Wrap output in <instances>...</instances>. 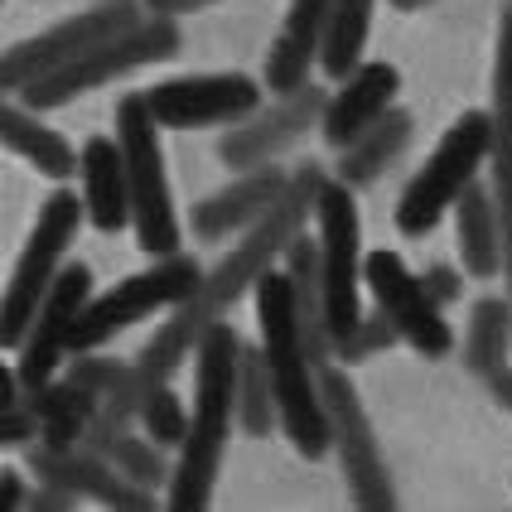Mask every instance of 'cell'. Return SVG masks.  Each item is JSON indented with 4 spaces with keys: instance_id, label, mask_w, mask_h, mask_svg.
Returning <instances> with one entry per match:
<instances>
[{
    "instance_id": "33",
    "label": "cell",
    "mask_w": 512,
    "mask_h": 512,
    "mask_svg": "<svg viewBox=\"0 0 512 512\" xmlns=\"http://www.w3.org/2000/svg\"><path fill=\"white\" fill-rule=\"evenodd\" d=\"M421 281H426V290L435 295V305H455L459 295H464V276H459L450 261H430L426 271H421Z\"/></svg>"
},
{
    "instance_id": "32",
    "label": "cell",
    "mask_w": 512,
    "mask_h": 512,
    "mask_svg": "<svg viewBox=\"0 0 512 512\" xmlns=\"http://www.w3.org/2000/svg\"><path fill=\"white\" fill-rule=\"evenodd\" d=\"M39 435H44V426H39V411H34L29 397L0 406V445H5V450H20V445L39 440Z\"/></svg>"
},
{
    "instance_id": "13",
    "label": "cell",
    "mask_w": 512,
    "mask_h": 512,
    "mask_svg": "<svg viewBox=\"0 0 512 512\" xmlns=\"http://www.w3.org/2000/svg\"><path fill=\"white\" fill-rule=\"evenodd\" d=\"M150 112L170 131H194V126H237L252 112H261V83L247 73H189L170 78L145 92Z\"/></svg>"
},
{
    "instance_id": "28",
    "label": "cell",
    "mask_w": 512,
    "mask_h": 512,
    "mask_svg": "<svg viewBox=\"0 0 512 512\" xmlns=\"http://www.w3.org/2000/svg\"><path fill=\"white\" fill-rule=\"evenodd\" d=\"M372 10H377V0H334V10H329V29H324V54H319L324 78L343 83V78L363 63L368 29H372Z\"/></svg>"
},
{
    "instance_id": "12",
    "label": "cell",
    "mask_w": 512,
    "mask_h": 512,
    "mask_svg": "<svg viewBox=\"0 0 512 512\" xmlns=\"http://www.w3.org/2000/svg\"><path fill=\"white\" fill-rule=\"evenodd\" d=\"M363 285L372 290V300L387 310V319L397 324L401 343H411L421 358H445L455 348V334L445 324V305H435V295L426 290V281L401 261L397 252H368L363 266Z\"/></svg>"
},
{
    "instance_id": "15",
    "label": "cell",
    "mask_w": 512,
    "mask_h": 512,
    "mask_svg": "<svg viewBox=\"0 0 512 512\" xmlns=\"http://www.w3.org/2000/svg\"><path fill=\"white\" fill-rule=\"evenodd\" d=\"M324 107H329V92L324 87H295L276 97L266 112H252L247 121L228 126V136L218 141V160L228 170H261V165H276L290 145L300 141L305 131H314L324 121Z\"/></svg>"
},
{
    "instance_id": "19",
    "label": "cell",
    "mask_w": 512,
    "mask_h": 512,
    "mask_svg": "<svg viewBox=\"0 0 512 512\" xmlns=\"http://www.w3.org/2000/svg\"><path fill=\"white\" fill-rule=\"evenodd\" d=\"M290 174L276 170V165H261V170H242L228 189H218L213 199H203L194 208V237L203 242H218V237H232V232L256 228L276 203H281Z\"/></svg>"
},
{
    "instance_id": "14",
    "label": "cell",
    "mask_w": 512,
    "mask_h": 512,
    "mask_svg": "<svg viewBox=\"0 0 512 512\" xmlns=\"http://www.w3.org/2000/svg\"><path fill=\"white\" fill-rule=\"evenodd\" d=\"M87 300H92V271L83 261H68L58 271V281L49 285V295H44V305L34 314L25 343L15 348V372H20L29 397L39 387H49L58 363H63V353H73V329H78V314L87 310Z\"/></svg>"
},
{
    "instance_id": "16",
    "label": "cell",
    "mask_w": 512,
    "mask_h": 512,
    "mask_svg": "<svg viewBox=\"0 0 512 512\" xmlns=\"http://www.w3.org/2000/svg\"><path fill=\"white\" fill-rule=\"evenodd\" d=\"M29 469L44 479V484H63L73 488L78 498L87 503H102V508H155V493L136 479H126L116 464L97 455V450H87V445H34L29 450Z\"/></svg>"
},
{
    "instance_id": "8",
    "label": "cell",
    "mask_w": 512,
    "mask_h": 512,
    "mask_svg": "<svg viewBox=\"0 0 512 512\" xmlns=\"http://www.w3.org/2000/svg\"><path fill=\"white\" fill-rule=\"evenodd\" d=\"M199 285H203V271L194 256L184 252L150 256L145 271H136V276H126L112 290L87 300V310L78 314V329H73V353H97L121 329H131V324H141V319H150L160 310H179Z\"/></svg>"
},
{
    "instance_id": "5",
    "label": "cell",
    "mask_w": 512,
    "mask_h": 512,
    "mask_svg": "<svg viewBox=\"0 0 512 512\" xmlns=\"http://www.w3.org/2000/svg\"><path fill=\"white\" fill-rule=\"evenodd\" d=\"M493 150V112H464L445 131V141L430 150V160L411 174V184L397 199V232L401 237H426L440 228V218L464 199L474 174L488 165Z\"/></svg>"
},
{
    "instance_id": "18",
    "label": "cell",
    "mask_w": 512,
    "mask_h": 512,
    "mask_svg": "<svg viewBox=\"0 0 512 512\" xmlns=\"http://www.w3.org/2000/svg\"><path fill=\"white\" fill-rule=\"evenodd\" d=\"M493 150H488V189L503 218V242H508V300H512V5L498 20V49H493Z\"/></svg>"
},
{
    "instance_id": "26",
    "label": "cell",
    "mask_w": 512,
    "mask_h": 512,
    "mask_svg": "<svg viewBox=\"0 0 512 512\" xmlns=\"http://www.w3.org/2000/svg\"><path fill=\"white\" fill-rule=\"evenodd\" d=\"M34 411H39V426H44V445H83L87 426H92V416L102 411V397L83 387L78 377H58L49 387H39L34 392Z\"/></svg>"
},
{
    "instance_id": "27",
    "label": "cell",
    "mask_w": 512,
    "mask_h": 512,
    "mask_svg": "<svg viewBox=\"0 0 512 512\" xmlns=\"http://www.w3.org/2000/svg\"><path fill=\"white\" fill-rule=\"evenodd\" d=\"M512 353V300L503 295H484L474 310H469V334H464V363L479 377H493V372L508 368Z\"/></svg>"
},
{
    "instance_id": "38",
    "label": "cell",
    "mask_w": 512,
    "mask_h": 512,
    "mask_svg": "<svg viewBox=\"0 0 512 512\" xmlns=\"http://www.w3.org/2000/svg\"><path fill=\"white\" fill-rule=\"evenodd\" d=\"M397 10H426V5H435V0H392Z\"/></svg>"
},
{
    "instance_id": "36",
    "label": "cell",
    "mask_w": 512,
    "mask_h": 512,
    "mask_svg": "<svg viewBox=\"0 0 512 512\" xmlns=\"http://www.w3.org/2000/svg\"><path fill=\"white\" fill-rule=\"evenodd\" d=\"M203 5H213V0H145V10L150 15H194V10H203Z\"/></svg>"
},
{
    "instance_id": "2",
    "label": "cell",
    "mask_w": 512,
    "mask_h": 512,
    "mask_svg": "<svg viewBox=\"0 0 512 512\" xmlns=\"http://www.w3.org/2000/svg\"><path fill=\"white\" fill-rule=\"evenodd\" d=\"M242 353L247 343L237 339L232 324H213L203 343L194 348V416H189V435L179 445L170 474V508L194 512L208 508L218 469L228 455V435L237 421V372H242Z\"/></svg>"
},
{
    "instance_id": "37",
    "label": "cell",
    "mask_w": 512,
    "mask_h": 512,
    "mask_svg": "<svg viewBox=\"0 0 512 512\" xmlns=\"http://www.w3.org/2000/svg\"><path fill=\"white\" fill-rule=\"evenodd\" d=\"M488 387H493V401H498L503 411H512V368L493 372V377H488Z\"/></svg>"
},
{
    "instance_id": "17",
    "label": "cell",
    "mask_w": 512,
    "mask_h": 512,
    "mask_svg": "<svg viewBox=\"0 0 512 512\" xmlns=\"http://www.w3.org/2000/svg\"><path fill=\"white\" fill-rule=\"evenodd\" d=\"M397 92H401L397 63H387V58H372L368 63V58H363V63L329 92V107H324V121H319L324 141L334 145V150L353 145L372 121H382V116L397 107Z\"/></svg>"
},
{
    "instance_id": "22",
    "label": "cell",
    "mask_w": 512,
    "mask_h": 512,
    "mask_svg": "<svg viewBox=\"0 0 512 512\" xmlns=\"http://www.w3.org/2000/svg\"><path fill=\"white\" fill-rule=\"evenodd\" d=\"M455 237L464 271L474 281H493L508 266V242H503V218H498L493 189H484V184L464 189V199L455 203Z\"/></svg>"
},
{
    "instance_id": "35",
    "label": "cell",
    "mask_w": 512,
    "mask_h": 512,
    "mask_svg": "<svg viewBox=\"0 0 512 512\" xmlns=\"http://www.w3.org/2000/svg\"><path fill=\"white\" fill-rule=\"evenodd\" d=\"M25 479H20V469H0V512H15L25 508Z\"/></svg>"
},
{
    "instance_id": "7",
    "label": "cell",
    "mask_w": 512,
    "mask_h": 512,
    "mask_svg": "<svg viewBox=\"0 0 512 512\" xmlns=\"http://www.w3.org/2000/svg\"><path fill=\"white\" fill-rule=\"evenodd\" d=\"M83 218H87V203L78 194H68V189H54L44 199V208H39L34 232L25 242V256L15 261V276L5 285V305H0V343L10 353L25 343L29 324H34V314H39L44 295H49V285L68 266V247H73Z\"/></svg>"
},
{
    "instance_id": "1",
    "label": "cell",
    "mask_w": 512,
    "mask_h": 512,
    "mask_svg": "<svg viewBox=\"0 0 512 512\" xmlns=\"http://www.w3.org/2000/svg\"><path fill=\"white\" fill-rule=\"evenodd\" d=\"M329 174L319 165H300L285 184L281 203L256 223V228L242 232V242L232 247L213 271H203V285L170 310V324L155 329V339L136 353V363H112V358H92V353H78V363L68 368V377H78L83 387H92L102 397V416L107 421H121V426H141V406L155 387H165L179 363L203 343V334L223 319V314L256 290V281L276 266V256H285V247L305 232L310 213L319 208V194H324Z\"/></svg>"
},
{
    "instance_id": "4",
    "label": "cell",
    "mask_w": 512,
    "mask_h": 512,
    "mask_svg": "<svg viewBox=\"0 0 512 512\" xmlns=\"http://www.w3.org/2000/svg\"><path fill=\"white\" fill-rule=\"evenodd\" d=\"M179 44H184L179 20H174V15H150V20H136L131 29H121V34L107 39V44L87 49L83 58H73V63H63L54 73L34 78V83L20 87L15 97H20L25 107H34V112H54V107H68L73 97H87V92H97V87H107V83H116V78H126V73H136L145 63L174 58Z\"/></svg>"
},
{
    "instance_id": "11",
    "label": "cell",
    "mask_w": 512,
    "mask_h": 512,
    "mask_svg": "<svg viewBox=\"0 0 512 512\" xmlns=\"http://www.w3.org/2000/svg\"><path fill=\"white\" fill-rule=\"evenodd\" d=\"M136 20H145L141 0H97V5H87L83 15H68V20H58L54 29L10 44L5 58H0V87L15 97V92L29 87L34 78L54 73V68L73 63V58H83L87 49L116 39L121 29H131Z\"/></svg>"
},
{
    "instance_id": "6",
    "label": "cell",
    "mask_w": 512,
    "mask_h": 512,
    "mask_svg": "<svg viewBox=\"0 0 512 512\" xmlns=\"http://www.w3.org/2000/svg\"><path fill=\"white\" fill-rule=\"evenodd\" d=\"M116 141L126 155V174H131L136 247L145 256L179 252V218H174L170 174H165V150H160V121L150 112L145 92H131V97L116 102Z\"/></svg>"
},
{
    "instance_id": "20",
    "label": "cell",
    "mask_w": 512,
    "mask_h": 512,
    "mask_svg": "<svg viewBox=\"0 0 512 512\" xmlns=\"http://www.w3.org/2000/svg\"><path fill=\"white\" fill-rule=\"evenodd\" d=\"M329 10H334V0H290L285 25L276 34V44H271V54H266V68H261V83L271 87L276 97L310 83V68L324 54Z\"/></svg>"
},
{
    "instance_id": "10",
    "label": "cell",
    "mask_w": 512,
    "mask_h": 512,
    "mask_svg": "<svg viewBox=\"0 0 512 512\" xmlns=\"http://www.w3.org/2000/svg\"><path fill=\"white\" fill-rule=\"evenodd\" d=\"M319 397H324V411H329V440H334L339 469L348 479V498L368 512L392 508L397 488H392L387 459H382V445L372 435V421L363 411V397H358L353 377L334 368V363H324L319 368Z\"/></svg>"
},
{
    "instance_id": "29",
    "label": "cell",
    "mask_w": 512,
    "mask_h": 512,
    "mask_svg": "<svg viewBox=\"0 0 512 512\" xmlns=\"http://www.w3.org/2000/svg\"><path fill=\"white\" fill-rule=\"evenodd\" d=\"M237 426L252 440L271 435L281 426V401H276V382H271V363L266 348L256 343L242 353V372H237Z\"/></svg>"
},
{
    "instance_id": "3",
    "label": "cell",
    "mask_w": 512,
    "mask_h": 512,
    "mask_svg": "<svg viewBox=\"0 0 512 512\" xmlns=\"http://www.w3.org/2000/svg\"><path fill=\"white\" fill-rule=\"evenodd\" d=\"M252 295L261 348H266L276 401H281L285 440L295 445V455L324 459L334 450V440H329V411H324V397H319V368H314L305 329H300V310H295V285H290L285 271H266Z\"/></svg>"
},
{
    "instance_id": "24",
    "label": "cell",
    "mask_w": 512,
    "mask_h": 512,
    "mask_svg": "<svg viewBox=\"0 0 512 512\" xmlns=\"http://www.w3.org/2000/svg\"><path fill=\"white\" fill-rule=\"evenodd\" d=\"M411 131H416L411 112L392 107V112L382 116V121H372V126H368V131H363V136H358L353 145H343L334 179L353 184V189H368L372 179H382V170H387V165L397 160L401 150L411 145Z\"/></svg>"
},
{
    "instance_id": "34",
    "label": "cell",
    "mask_w": 512,
    "mask_h": 512,
    "mask_svg": "<svg viewBox=\"0 0 512 512\" xmlns=\"http://www.w3.org/2000/svg\"><path fill=\"white\" fill-rule=\"evenodd\" d=\"M83 498L73 493V488H63V484H44L39 479V488L29 493V503L25 508H34V512H63V508H78Z\"/></svg>"
},
{
    "instance_id": "25",
    "label": "cell",
    "mask_w": 512,
    "mask_h": 512,
    "mask_svg": "<svg viewBox=\"0 0 512 512\" xmlns=\"http://www.w3.org/2000/svg\"><path fill=\"white\" fill-rule=\"evenodd\" d=\"M83 445L87 450H97V455L107 459V464H116L126 479H136V484L145 488H155V484H170V464H165V445H155L150 435H131V426H121V421H107L102 411L92 416V426H87L83 435Z\"/></svg>"
},
{
    "instance_id": "30",
    "label": "cell",
    "mask_w": 512,
    "mask_h": 512,
    "mask_svg": "<svg viewBox=\"0 0 512 512\" xmlns=\"http://www.w3.org/2000/svg\"><path fill=\"white\" fill-rule=\"evenodd\" d=\"M189 406L170 392V382L165 387H155L141 406V430L155 440V445H165V450H179L184 445V435H189Z\"/></svg>"
},
{
    "instance_id": "21",
    "label": "cell",
    "mask_w": 512,
    "mask_h": 512,
    "mask_svg": "<svg viewBox=\"0 0 512 512\" xmlns=\"http://www.w3.org/2000/svg\"><path fill=\"white\" fill-rule=\"evenodd\" d=\"M83 203H87V223L97 232H121L131 223V174H126V155L116 136H92L83 145Z\"/></svg>"
},
{
    "instance_id": "9",
    "label": "cell",
    "mask_w": 512,
    "mask_h": 512,
    "mask_svg": "<svg viewBox=\"0 0 512 512\" xmlns=\"http://www.w3.org/2000/svg\"><path fill=\"white\" fill-rule=\"evenodd\" d=\"M358 189L329 179L314 223H319V276H324V310H329V329H334V353L339 343H348V334L358 329L363 305H358V285H363V223H358Z\"/></svg>"
},
{
    "instance_id": "31",
    "label": "cell",
    "mask_w": 512,
    "mask_h": 512,
    "mask_svg": "<svg viewBox=\"0 0 512 512\" xmlns=\"http://www.w3.org/2000/svg\"><path fill=\"white\" fill-rule=\"evenodd\" d=\"M397 339H401L397 324H392L387 310L377 305V310H368L363 319H358V329L348 334V343H339V363H368L372 353H387Z\"/></svg>"
},
{
    "instance_id": "23",
    "label": "cell",
    "mask_w": 512,
    "mask_h": 512,
    "mask_svg": "<svg viewBox=\"0 0 512 512\" xmlns=\"http://www.w3.org/2000/svg\"><path fill=\"white\" fill-rule=\"evenodd\" d=\"M0 136H5V150H10V155L29 160L44 179H68V174H78V165H83V150H73L58 131H49V126L39 121V112L25 107L20 97H10V107L0 116Z\"/></svg>"
}]
</instances>
